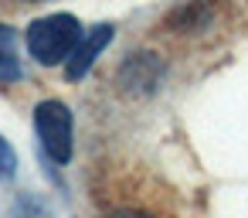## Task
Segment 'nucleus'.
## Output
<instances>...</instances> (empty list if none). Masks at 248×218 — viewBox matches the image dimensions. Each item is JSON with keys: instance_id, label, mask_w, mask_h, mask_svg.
I'll use <instances>...</instances> for the list:
<instances>
[{"instance_id": "f257e3e1", "label": "nucleus", "mask_w": 248, "mask_h": 218, "mask_svg": "<svg viewBox=\"0 0 248 218\" xmlns=\"http://www.w3.org/2000/svg\"><path fill=\"white\" fill-rule=\"evenodd\" d=\"M82 41V24L72 14H48L28 28V51L41 65H68Z\"/></svg>"}, {"instance_id": "f03ea898", "label": "nucleus", "mask_w": 248, "mask_h": 218, "mask_svg": "<svg viewBox=\"0 0 248 218\" xmlns=\"http://www.w3.org/2000/svg\"><path fill=\"white\" fill-rule=\"evenodd\" d=\"M34 130L41 136V147L51 160L68 164L72 160V113L58 99H45L34 109Z\"/></svg>"}, {"instance_id": "7ed1b4c3", "label": "nucleus", "mask_w": 248, "mask_h": 218, "mask_svg": "<svg viewBox=\"0 0 248 218\" xmlns=\"http://www.w3.org/2000/svg\"><path fill=\"white\" fill-rule=\"evenodd\" d=\"M112 41V24H99V28H92L82 41H78V48H75V55L68 58V65H65V75L75 82V79H82L89 68H92V62H95V55L106 48Z\"/></svg>"}, {"instance_id": "20e7f679", "label": "nucleus", "mask_w": 248, "mask_h": 218, "mask_svg": "<svg viewBox=\"0 0 248 218\" xmlns=\"http://www.w3.org/2000/svg\"><path fill=\"white\" fill-rule=\"evenodd\" d=\"M14 31L0 24V82H17L21 79V62L14 51Z\"/></svg>"}, {"instance_id": "39448f33", "label": "nucleus", "mask_w": 248, "mask_h": 218, "mask_svg": "<svg viewBox=\"0 0 248 218\" xmlns=\"http://www.w3.org/2000/svg\"><path fill=\"white\" fill-rule=\"evenodd\" d=\"M14 174H17V153H14V147L4 136H0V181H7Z\"/></svg>"}, {"instance_id": "423d86ee", "label": "nucleus", "mask_w": 248, "mask_h": 218, "mask_svg": "<svg viewBox=\"0 0 248 218\" xmlns=\"http://www.w3.org/2000/svg\"><path fill=\"white\" fill-rule=\"evenodd\" d=\"M109 218H153V215H146V211H136V208H123V211H112Z\"/></svg>"}]
</instances>
